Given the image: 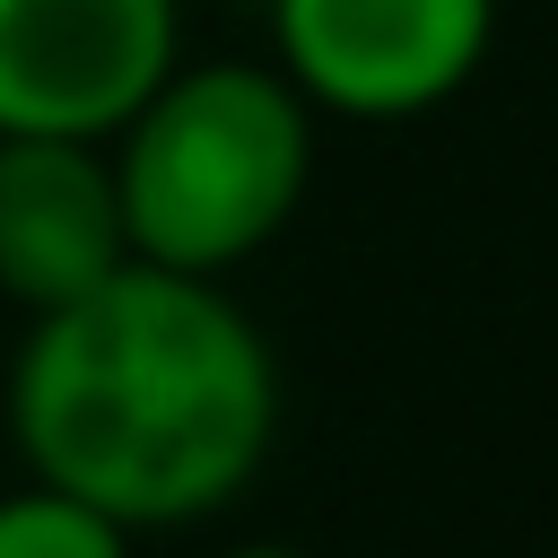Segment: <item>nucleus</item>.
I'll list each match as a JSON object with an SVG mask.
<instances>
[{"mask_svg": "<svg viewBox=\"0 0 558 558\" xmlns=\"http://www.w3.org/2000/svg\"><path fill=\"white\" fill-rule=\"evenodd\" d=\"M9 436L35 488L122 532L218 514L279 436V366L218 279L122 262L87 296L26 314Z\"/></svg>", "mask_w": 558, "mask_h": 558, "instance_id": "obj_1", "label": "nucleus"}, {"mask_svg": "<svg viewBox=\"0 0 558 558\" xmlns=\"http://www.w3.org/2000/svg\"><path fill=\"white\" fill-rule=\"evenodd\" d=\"M105 157L131 262L218 279L296 218L314 174V105L270 61H174Z\"/></svg>", "mask_w": 558, "mask_h": 558, "instance_id": "obj_2", "label": "nucleus"}, {"mask_svg": "<svg viewBox=\"0 0 558 558\" xmlns=\"http://www.w3.org/2000/svg\"><path fill=\"white\" fill-rule=\"evenodd\" d=\"M279 78L349 122H410L462 96L497 44V0H270Z\"/></svg>", "mask_w": 558, "mask_h": 558, "instance_id": "obj_3", "label": "nucleus"}, {"mask_svg": "<svg viewBox=\"0 0 558 558\" xmlns=\"http://www.w3.org/2000/svg\"><path fill=\"white\" fill-rule=\"evenodd\" d=\"M174 44V0H0V140H113Z\"/></svg>", "mask_w": 558, "mask_h": 558, "instance_id": "obj_4", "label": "nucleus"}, {"mask_svg": "<svg viewBox=\"0 0 558 558\" xmlns=\"http://www.w3.org/2000/svg\"><path fill=\"white\" fill-rule=\"evenodd\" d=\"M131 262L105 140H0V296L52 314Z\"/></svg>", "mask_w": 558, "mask_h": 558, "instance_id": "obj_5", "label": "nucleus"}, {"mask_svg": "<svg viewBox=\"0 0 558 558\" xmlns=\"http://www.w3.org/2000/svg\"><path fill=\"white\" fill-rule=\"evenodd\" d=\"M0 558H131V532L87 514L61 488H9L0 497Z\"/></svg>", "mask_w": 558, "mask_h": 558, "instance_id": "obj_6", "label": "nucleus"}, {"mask_svg": "<svg viewBox=\"0 0 558 558\" xmlns=\"http://www.w3.org/2000/svg\"><path fill=\"white\" fill-rule=\"evenodd\" d=\"M227 558H305V549H279V541H244V549H227Z\"/></svg>", "mask_w": 558, "mask_h": 558, "instance_id": "obj_7", "label": "nucleus"}]
</instances>
